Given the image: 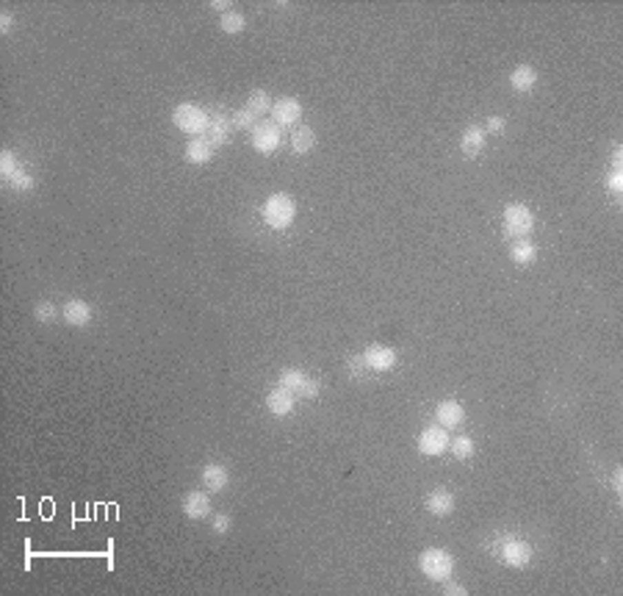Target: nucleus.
<instances>
[{
	"label": "nucleus",
	"instance_id": "f257e3e1",
	"mask_svg": "<svg viewBox=\"0 0 623 596\" xmlns=\"http://www.w3.org/2000/svg\"><path fill=\"white\" fill-rule=\"evenodd\" d=\"M261 214H264V222H266L269 228L286 231V228H291L294 220H297V203H294V197H291V194L277 191V194H272L269 200L264 203Z\"/></svg>",
	"mask_w": 623,
	"mask_h": 596
},
{
	"label": "nucleus",
	"instance_id": "f03ea898",
	"mask_svg": "<svg viewBox=\"0 0 623 596\" xmlns=\"http://www.w3.org/2000/svg\"><path fill=\"white\" fill-rule=\"evenodd\" d=\"M419 566H422V571H424L430 579L446 582V579L452 577V571H455V557H452L446 549L433 546V549H424V552L419 555Z\"/></svg>",
	"mask_w": 623,
	"mask_h": 596
},
{
	"label": "nucleus",
	"instance_id": "7ed1b4c3",
	"mask_svg": "<svg viewBox=\"0 0 623 596\" xmlns=\"http://www.w3.org/2000/svg\"><path fill=\"white\" fill-rule=\"evenodd\" d=\"M172 122H175L180 131L197 136V133H205V128H208V111H202L199 106L183 103V106H177V108L172 111Z\"/></svg>",
	"mask_w": 623,
	"mask_h": 596
},
{
	"label": "nucleus",
	"instance_id": "20e7f679",
	"mask_svg": "<svg viewBox=\"0 0 623 596\" xmlns=\"http://www.w3.org/2000/svg\"><path fill=\"white\" fill-rule=\"evenodd\" d=\"M532 228H535V214H532L526 206L513 203V206L504 209V231H507V236L524 239Z\"/></svg>",
	"mask_w": 623,
	"mask_h": 596
},
{
	"label": "nucleus",
	"instance_id": "39448f33",
	"mask_svg": "<svg viewBox=\"0 0 623 596\" xmlns=\"http://www.w3.org/2000/svg\"><path fill=\"white\" fill-rule=\"evenodd\" d=\"M283 136H280V125L277 122H269V119H258V125L253 128V147L264 155L275 153L280 147Z\"/></svg>",
	"mask_w": 623,
	"mask_h": 596
},
{
	"label": "nucleus",
	"instance_id": "423d86ee",
	"mask_svg": "<svg viewBox=\"0 0 623 596\" xmlns=\"http://www.w3.org/2000/svg\"><path fill=\"white\" fill-rule=\"evenodd\" d=\"M230 131H233V119H228L222 111H208V128L202 133V139L211 147H222L230 142Z\"/></svg>",
	"mask_w": 623,
	"mask_h": 596
},
{
	"label": "nucleus",
	"instance_id": "0eeeda50",
	"mask_svg": "<svg viewBox=\"0 0 623 596\" xmlns=\"http://www.w3.org/2000/svg\"><path fill=\"white\" fill-rule=\"evenodd\" d=\"M280 385L283 388H288L294 396H316L319 394V383L316 380H310L305 372H299V369H286V372H280Z\"/></svg>",
	"mask_w": 623,
	"mask_h": 596
},
{
	"label": "nucleus",
	"instance_id": "6e6552de",
	"mask_svg": "<svg viewBox=\"0 0 623 596\" xmlns=\"http://www.w3.org/2000/svg\"><path fill=\"white\" fill-rule=\"evenodd\" d=\"M446 447H449V433H446V427H441V425H433V427H427V430L419 436V452H422V455L435 458V455L446 452Z\"/></svg>",
	"mask_w": 623,
	"mask_h": 596
},
{
	"label": "nucleus",
	"instance_id": "1a4fd4ad",
	"mask_svg": "<svg viewBox=\"0 0 623 596\" xmlns=\"http://www.w3.org/2000/svg\"><path fill=\"white\" fill-rule=\"evenodd\" d=\"M363 361L371 372H390L396 366V352L385 344H371V347H366Z\"/></svg>",
	"mask_w": 623,
	"mask_h": 596
},
{
	"label": "nucleus",
	"instance_id": "9d476101",
	"mask_svg": "<svg viewBox=\"0 0 623 596\" xmlns=\"http://www.w3.org/2000/svg\"><path fill=\"white\" fill-rule=\"evenodd\" d=\"M302 117V103L297 97H280L275 106H272V122L277 125H297Z\"/></svg>",
	"mask_w": 623,
	"mask_h": 596
},
{
	"label": "nucleus",
	"instance_id": "9b49d317",
	"mask_svg": "<svg viewBox=\"0 0 623 596\" xmlns=\"http://www.w3.org/2000/svg\"><path fill=\"white\" fill-rule=\"evenodd\" d=\"M502 560L513 568H524L529 560H532V546L521 538H510L504 546H502Z\"/></svg>",
	"mask_w": 623,
	"mask_h": 596
},
{
	"label": "nucleus",
	"instance_id": "f8f14e48",
	"mask_svg": "<svg viewBox=\"0 0 623 596\" xmlns=\"http://www.w3.org/2000/svg\"><path fill=\"white\" fill-rule=\"evenodd\" d=\"M266 408H269L275 416H288V414L294 411V394H291L288 388H283V385L272 388L269 396H266Z\"/></svg>",
	"mask_w": 623,
	"mask_h": 596
},
{
	"label": "nucleus",
	"instance_id": "ddd939ff",
	"mask_svg": "<svg viewBox=\"0 0 623 596\" xmlns=\"http://www.w3.org/2000/svg\"><path fill=\"white\" fill-rule=\"evenodd\" d=\"M435 419H438V425H441V427L452 430V427L463 425V419H466V411H463V405H460V403H455V400H446V403H441V405H438V411H435Z\"/></svg>",
	"mask_w": 623,
	"mask_h": 596
},
{
	"label": "nucleus",
	"instance_id": "4468645a",
	"mask_svg": "<svg viewBox=\"0 0 623 596\" xmlns=\"http://www.w3.org/2000/svg\"><path fill=\"white\" fill-rule=\"evenodd\" d=\"M424 508H427L433 516H449V513L455 510V497H452V491H446V488H435V491L424 499Z\"/></svg>",
	"mask_w": 623,
	"mask_h": 596
},
{
	"label": "nucleus",
	"instance_id": "2eb2a0df",
	"mask_svg": "<svg viewBox=\"0 0 623 596\" xmlns=\"http://www.w3.org/2000/svg\"><path fill=\"white\" fill-rule=\"evenodd\" d=\"M183 513L188 519H205L208 513H211V499H208L202 491H191L183 499Z\"/></svg>",
	"mask_w": 623,
	"mask_h": 596
},
{
	"label": "nucleus",
	"instance_id": "dca6fc26",
	"mask_svg": "<svg viewBox=\"0 0 623 596\" xmlns=\"http://www.w3.org/2000/svg\"><path fill=\"white\" fill-rule=\"evenodd\" d=\"M64 319H67L70 325H75V327H83V325L92 322V305L83 302V300H70V302L64 305Z\"/></svg>",
	"mask_w": 623,
	"mask_h": 596
},
{
	"label": "nucleus",
	"instance_id": "f3484780",
	"mask_svg": "<svg viewBox=\"0 0 623 596\" xmlns=\"http://www.w3.org/2000/svg\"><path fill=\"white\" fill-rule=\"evenodd\" d=\"M228 469L225 466H219V463H208V466H202V486L208 488V491H222L225 486H228Z\"/></svg>",
	"mask_w": 623,
	"mask_h": 596
},
{
	"label": "nucleus",
	"instance_id": "a211bd4d",
	"mask_svg": "<svg viewBox=\"0 0 623 596\" xmlns=\"http://www.w3.org/2000/svg\"><path fill=\"white\" fill-rule=\"evenodd\" d=\"M313 144H316V133H313V128H308V125H297V128L291 131V150H294L297 155L310 153V150H313Z\"/></svg>",
	"mask_w": 623,
	"mask_h": 596
},
{
	"label": "nucleus",
	"instance_id": "6ab92c4d",
	"mask_svg": "<svg viewBox=\"0 0 623 596\" xmlns=\"http://www.w3.org/2000/svg\"><path fill=\"white\" fill-rule=\"evenodd\" d=\"M510 84H513V89H515V92H529V89H535V84H537V73H535V67H529V64L515 67V70H513V75H510Z\"/></svg>",
	"mask_w": 623,
	"mask_h": 596
},
{
	"label": "nucleus",
	"instance_id": "aec40b11",
	"mask_svg": "<svg viewBox=\"0 0 623 596\" xmlns=\"http://www.w3.org/2000/svg\"><path fill=\"white\" fill-rule=\"evenodd\" d=\"M485 147V131L482 128H466V133H463V139H460V150H463V155H468V158H474L479 150Z\"/></svg>",
	"mask_w": 623,
	"mask_h": 596
},
{
	"label": "nucleus",
	"instance_id": "412c9836",
	"mask_svg": "<svg viewBox=\"0 0 623 596\" xmlns=\"http://www.w3.org/2000/svg\"><path fill=\"white\" fill-rule=\"evenodd\" d=\"M211 158H214V147L208 144L205 139H191L186 144V161H191V164H208Z\"/></svg>",
	"mask_w": 623,
	"mask_h": 596
},
{
	"label": "nucleus",
	"instance_id": "4be33fe9",
	"mask_svg": "<svg viewBox=\"0 0 623 596\" xmlns=\"http://www.w3.org/2000/svg\"><path fill=\"white\" fill-rule=\"evenodd\" d=\"M535 256H537V247L532 244V242H526V239H521V242H515L513 244V250H510V258H513V264H532L535 261Z\"/></svg>",
	"mask_w": 623,
	"mask_h": 596
},
{
	"label": "nucleus",
	"instance_id": "5701e85b",
	"mask_svg": "<svg viewBox=\"0 0 623 596\" xmlns=\"http://www.w3.org/2000/svg\"><path fill=\"white\" fill-rule=\"evenodd\" d=\"M222 31L225 34H241L247 28V17L241 12H222V20H219Z\"/></svg>",
	"mask_w": 623,
	"mask_h": 596
},
{
	"label": "nucleus",
	"instance_id": "b1692460",
	"mask_svg": "<svg viewBox=\"0 0 623 596\" xmlns=\"http://www.w3.org/2000/svg\"><path fill=\"white\" fill-rule=\"evenodd\" d=\"M247 108L255 114V117H261V114H266L269 108H272V103H269V92H264V89H255V92H250V97H247Z\"/></svg>",
	"mask_w": 623,
	"mask_h": 596
},
{
	"label": "nucleus",
	"instance_id": "393cba45",
	"mask_svg": "<svg viewBox=\"0 0 623 596\" xmlns=\"http://www.w3.org/2000/svg\"><path fill=\"white\" fill-rule=\"evenodd\" d=\"M449 447L455 452L457 461H468L474 455V441L468 436H457V439H449Z\"/></svg>",
	"mask_w": 623,
	"mask_h": 596
},
{
	"label": "nucleus",
	"instance_id": "a878e982",
	"mask_svg": "<svg viewBox=\"0 0 623 596\" xmlns=\"http://www.w3.org/2000/svg\"><path fill=\"white\" fill-rule=\"evenodd\" d=\"M6 183H9V186H14L17 191H31V189H34V177H31L26 169H20V166H17L14 172H9V175H6Z\"/></svg>",
	"mask_w": 623,
	"mask_h": 596
},
{
	"label": "nucleus",
	"instance_id": "bb28decb",
	"mask_svg": "<svg viewBox=\"0 0 623 596\" xmlns=\"http://www.w3.org/2000/svg\"><path fill=\"white\" fill-rule=\"evenodd\" d=\"M230 119H233V128H247V131H253V128L258 125V117H255V114H253V111H250L247 106H244V108H239V111H236V114H233Z\"/></svg>",
	"mask_w": 623,
	"mask_h": 596
},
{
	"label": "nucleus",
	"instance_id": "cd10ccee",
	"mask_svg": "<svg viewBox=\"0 0 623 596\" xmlns=\"http://www.w3.org/2000/svg\"><path fill=\"white\" fill-rule=\"evenodd\" d=\"M34 314H37L39 322H53V319H56V305H53V302H39Z\"/></svg>",
	"mask_w": 623,
	"mask_h": 596
},
{
	"label": "nucleus",
	"instance_id": "c85d7f7f",
	"mask_svg": "<svg viewBox=\"0 0 623 596\" xmlns=\"http://www.w3.org/2000/svg\"><path fill=\"white\" fill-rule=\"evenodd\" d=\"M17 169V161H14V155L9 153V150H3V155H0V172H3V177L9 175V172H14Z\"/></svg>",
	"mask_w": 623,
	"mask_h": 596
},
{
	"label": "nucleus",
	"instance_id": "c756f323",
	"mask_svg": "<svg viewBox=\"0 0 623 596\" xmlns=\"http://www.w3.org/2000/svg\"><path fill=\"white\" fill-rule=\"evenodd\" d=\"M609 191H615V194H620L623 191V172L620 169H612V175H609Z\"/></svg>",
	"mask_w": 623,
	"mask_h": 596
},
{
	"label": "nucleus",
	"instance_id": "7c9ffc66",
	"mask_svg": "<svg viewBox=\"0 0 623 596\" xmlns=\"http://www.w3.org/2000/svg\"><path fill=\"white\" fill-rule=\"evenodd\" d=\"M488 131H491V133H502V131H504V119H502V117H491V119H488Z\"/></svg>",
	"mask_w": 623,
	"mask_h": 596
},
{
	"label": "nucleus",
	"instance_id": "2f4dec72",
	"mask_svg": "<svg viewBox=\"0 0 623 596\" xmlns=\"http://www.w3.org/2000/svg\"><path fill=\"white\" fill-rule=\"evenodd\" d=\"M214 530H217V532H228V530H230V519H228V516H217V519H214Z\"/></svg>",
	"mask_w": 623,
	"mask_h": 596
},
{
	"label": "nucleus",
	"instance_id": "473e14b6",
	"mask_svg": "<svg viewBox=\"0 0 623 596\" xmlns=\"http://www.w3.org/2000/svg\"><path fill=\"white\" fill-rule=\"evenodd\" d=\"M0 31H3V34L12 31V15L9 12H3V17H0Z\"/></svg>",
	"mask_w": 623,
	"mask_h": 596
},
{
	"label": "nucleus",
	"instance_id": "72a5a7b5",
	"mask_svg": "<svg viewBox=\"0 0 623 596\" xmlns=\"http://www.w3.org/2000/svg\"><path fill=\"white\" fill-rule=\"evenodd\" d=\"M446 593H466V590H463V585H457V582H446Z\"/></svg>",
	"mask_w": 623,
	"mask_h": 596
},
{
	"label": "nucleus",
	"instance_id": "f704fd0d",
	"mask_svg": "<svg viewBox=\"0 0 623 596\" xmlns=\"http://www.w3.org/2000/svg\"><path fill=\"white\" fill-rule=\"evenodd\" d=\"M620 158H623V153H620V147H615V155H612V166L615 169H620Z\"/></svg>",
	"mask_w": 623,
	"mask_h": 596
},
{
	"label": "nucleus",
	"instance_id": "c9c22d12",
	"mask_svg": "<svg viewBox=\"0 0 623 596\" xmlns=\"http://www.w3.org/2000/svg\"><path fill=\"white\" fill-rule=\"evenodd\" d=\"M612 488L620 494V472H615V477H612Z\"/></svg>",
	"mask_w": 623,
	"mask_h": 596
},
{
	"label": "nucleus",
	"instance_id": "e433bc0d",
	"mask_svg": "<svg viewBox=\"0 0 623 596\" xmlns=\"http://www.w3.org/2000/svg\"><path fill=\"white\" fill-rule=\"evenodd\" d=\"M214 9H225V12H228V9H230V3H222V0H214Z\"/></svg>",
	"mask_w": 623,
	"mask_h": 596
}]
</instances>
